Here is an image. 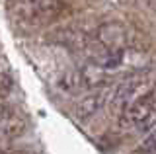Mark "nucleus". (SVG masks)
Wrapping results in <instances>:
<instances>
[{
  "label": "nucleus",
  "instance_id": "obj_1",
  "mask_svg": "<svg viewBox=\"0 0 156 154\" xmlns=\"http://www.w3.org/2000/svg\"><path fill=\"white\" fill-rule=\"evenodd\" d=\"M6 10L22 23L47 26L68 18L72 8L62 0H6Z\"/></svg>",
  "mask_w": 156,
  "mask_h": 154
},
{
  "label": "nucleus",
  "instance_id": "obj_2",
  "mask_svg": "<svg viewBox=\"0 0 156 154\" xmlns=\"http://www.w3.org/2000/svg\"><path fill=\"white\" fill-rule=\"evenodd\" d=\"M154 90H156L154 72H150V70H135V72H131L129 76H125V78L115 86L113 94H111V100H109L111 113H113L115 117H119L131 103H135L136 100L152 94Z\"/></svg>",
  "mask_w": 156,
  "mask_h": 154
},
{
  "label": "nucleus",
  "instance_id": "obj_3",
  "mask_svg": "<svg viewBox=\"0 0 156 154\" xmlns=\"http://www.w3.org/2000/svg\"><path fill=\"white\" fill-rule=\"evenodd\" d=\"M133 39H135V33L121 22H105L101 26H98L92 33V41H96L98 47L105 51L136 49Z\"/></svg>",
  "mask_w": 156,
  "mask_h": 154
},
{
  "label": "nucleus",
  "instance_id": "obj_4",
  "mask_svg": "<svg viewBox=\"0 0 156 154\" xmlns=\"http://www.w3.org/2000/svg\"><path fill=\"white\" fill-rule=\"evenodd\" d=\"M156 113V90L152 94L144 96V98L136 100L135 103H131L123 113L117 117V123L121 127H139V125H146Z\"/></svg>",
  "mask_w": 156,
  "mask_h": 154
},
{
  "label": "nucleus",
  "instance_id": "obj_5",
  "mask_svg": "<svg viewBox=\"0 0 156 154\" xmlns=\"http://www.w3.org/2000/svg\"><path fill=\"white\" fill-rule=\"evenodd\" d=\"M111 94H113V90H111L109 86H101V88L90 90V94H86L84 98L76 103L74 115L80 119V121H88V119H92L94 115H98L107 103H109Z\"/></svg>",
  "mask_w": 156,
  "mask_h": 154
},
{
  "label": "nucleus",
  "instance_id": "obj_6",
  "mask_svg": "<svg viewBox=\"0 0 156 154\" xmlns=\"http://www.w3.org/2000/svg\"><path fill=\"white\" fill-rule=\"evenodd\" d=\"M53 39L57 43H61V45H65V47L80 49V47H86L92 41V33L88 31L86 26L74 23V26H66V27H57L53 31Z\"/></svg>",
  "mask_w": 156,
  "mask_h": 154
},
{
  "label": "nucleus",
  "instance_id": "obj_7",
  "mask_svg": "<svg viewBox=\"0 0 156 154\" xmlns=\"http://www.w3.org/2000/svg\"><path fill=\"white\" fill-rule=\"evenodd\" d=\"M57 90L65 96H72V94H78L82 92L84 88V82H82V76H80V70L78 68H72V70H66L62 72L61 76L57 78Z\"/></svg>",
  "mask_w": 156,
  "mask_h": 154
},
{
  "label": "nucleus",
  "instance_id": "obj_8",
  "mask_svg": "<svg viewBox=\"0 0 156 154\" xmlns=\"http://www.w3.org/2000/svg\"><path fill=\"white\" fill-rule=\"evenodd\" d=\"M14 86H16V80H14V74L10 70H0V98H6V96L12 94Z\"/></svg>",
  "mask_w": 156,
  "mask_h": 154
},
{
  "label": "nucleus",
  "instance_id": "obj_9",
  "mask_svg": "<svg viewBox=\"0 0 156 154\" xmlns=\"http://www.w3.org/2000/svg\"><path fill=\"white\" fill-rule=\"evenodd\" d=\"M133 154H156V131L150 133L148 137L140 142V146L136 148V152Z\"/></svg>",
  "mask_w": 156,
  "mask_h": 154
},
{
  "label": "nucleus",
  "instance_id": "obj_10",
  "mask_svg": "<svg viewBox=\"0 0 156 154\" xmlns=\"http://www.w3.org/2000/svg\"><path fill=\"white\" fill-rule=\"evenodd\" d=\"M12 117H14V109L10 107V105H6V103H0V125L10 121Z\"/></svg>",
  "mask_w": 156,
  "mask_h": 154
},
{
  "label": "nucleus",
  "instance_id": "obj_11",
  "mask_svg": "<svg viewBox=\"0 0 156 154\" xmlns=\"http://www.w3.org/2000/svg\"><path fill=\"white\" fill-rule=\"evenodd\" d=\"M109 2L117 4V6H119V4H121V6H123V4H127V0H109Z\"/></svg>",
  "mask_w": 156,
  "mask_h": 154
}]
</instances>
